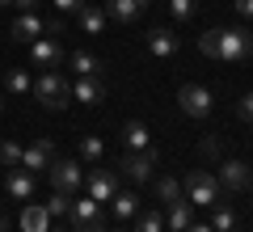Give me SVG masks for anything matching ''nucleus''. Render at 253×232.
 Listing matches in <instances>:
<instances>
[{"instance_id":"f257e3e1","label":"nucleus","mask_w":253,"mask_h":232,"mask_svg":"<svg viewBox=\"0 0 253 232\" xmlns=\"http://www.w3.org/2000/svg\"><path fill=\"white\" fill-rule=\"evenodd\" d=\"M199 51L211 55V59H219V63H241V59H249L253 38L245 34V30H203Z\"/></svg>"},{"instance_id":"f03ea898","label":"nucleus","mask_w":253,"mask_h":232,"mask_svg":"<svg viewBox=\"0 0 253 232\" xmlns=\"http://www.w3.org/2000/svg\"><path fill=\"white\" fill-rule=\"evenodd\" d=\"M181 194H186L194 207H219V203H224V186H219V178L207 173V169L190 173V178L181 182Z\"/></svg>"},{"instance_id":"7ed1b4c3","label":"nucleus","mask_w":253,"mask_h":232,"mask_svg":"<svg viewBox=\"0 0 253 232\" xmlns=\"http://www.w3.org/2000/svg\"><path fill=\"white\" fill-rule=\"evenodd\" d=\"M30 89H34V97L42 101L46 110H63L68 101H72V81H68V76H59V72H42Z\"/></svg>"},{"instance_id":"20e7f679","label":"nucleus","mask_w":253,"mask_h":232,"mask_svg":"<svg viewBox=\"0 0 253 232\" xmlns=\"http://www.w3.org/2000/svg\"><path fill=\"white\" fill-rule=\"evenodd\" d=\"M76 232H106V220H101V203L97 198H72V211H68Z\"/></svg>"},{"instance_id":"39448f33","label":"nucleus","mask_w":253,"mask_h":232,"mask_svg":"<svg viewBox=\"0 0 253 232\" xmlns=\"http://www.w3.org/2000/svg\"><path fill=\"white\" fill-rule=\"evenodd\" d=\"M177 106L186 110L190 118H207L211 106H215V97H211V89H203V85H181L177 89Z\"/></svg>"},{"instance_id":"423d86ee","label":"nucleus","mask_w":253,"mask_h":232,"mask_svg":"<svg viewBox=\"0 0 253 232\" xmlns=\"http://www.w3.org/2000/svg\"><path fill=\"white\" fill-rule=\"evenodd\" d=\"M51 186L55 190H63V194H76V190L84 186V173H81V165L76 161H51Z\"/></svg>"},{"instance_id":"0eeeda50","label":"nucleus","mask_w":253,"mask_h":232,"mask_svg":"<svg viewBox=\"0 0 253 232\" xmlns=\"http://www.w3.org/2000/svg\"><path fill=\"white\" fill-rule=\"evenodd\" d=\"M118 169H123V178H131V182H148V178H152V169H156V152L152 148L126 152L123 161H118Z\"/></svg>"},{"instance_id":"6e6552de","label":"nucleus","mask_w":253,"mask_h":232,"mask_svg":"<svg viewBox=\"0 0 253 232\" xmlns=\"http://www.w3.org/2000/svg\"><path fill=\"white\" fill-rule=\"evenodd\" d=\"M219 186H224V194H245V190L253 186V169L245 161H228L224 169H219Z\"/></svg>"},{"instance_id":"1a4fd4ad","label":"nucleus","mask_w":253,"mask_h":232,"mask_svg":"<svg viewBox=\"0 0 253 232\" xmlns=\"http://www.w3.org/2000/svg\"><path fill=\"white\" fill-rule=\"evenodd\" d=\"M51 161H55V143L51 139H34L30 148H21V169H30V173L51 169Z\"/></svg>"},{"instance_id":"9d476101","label":"nucleus","mask_w":253,"mask_h":232,"mask_svg":"<svg viewBox=\"0 0 253 232\" xmlns=\"http://www.w3.org/2000/svg\"><path fill=\"white\" fill-rule=\"evenodd\" d=\"M84 186H89V198H97V203H110V198L118 194V173H114V169H93Z\"/></svg>"},{"instance_id":"9b49d317","label":"nucleus","mask_w":253,"mask_h":232,"mask_svg":"<svg viewBox=\"0 0 253 232\" xmlns=\"http://www.w3.org/2000/svg\"><path fill=\"white\" fill-rule=\"evenodd\" d=\"M4 190H9V198H17V203H30L34 198V173L30 169H9L4 173Z\"/></svg>"},{"instance_id":"f8f14e48","label":"nucleus","mask_w":253,"mask_h":232,"mask_svg":"<svg viewBox=\"0 0 253 232\" xmlns=\"http://www.w3.org/2000/svg\"><path fill=\"white\" fill-rule=\"evenodd\" d=\"M30 55H34L38 68H59V63H63L59 38H34V43H30Z\"/></svg>"},{"instance_id":"ddd939ff","label":"nucleus","mask_w":253,"mask_h":232,"mask_svg":"<svg viewBox=\"0 0 253 232\" xmlns=\"http://www.w3.org/2000/svg\"><path fill=\"white\" fill-rule=\"evenodd\" d=\"M144 13H148V0H110L106 4V17L123 21V26H135Z\"/></svg>"},{"instance_id":"4468645a","label":"nucleus","mask_w":253,"mask_h":232,"mask_svg":"<svg viewBox=\"0 0 253 232\" xmlns=\"http://www.w3.org/2000/svg\"><path fill=\"white\" fill-rule=\"evenodd\" d=\"M72 97L84 101V106H97V101H106V81H101V76H76Z\"/></svg>"},{"instance_id":"2eb2a0df","label":"nucleus","mask_w":253,"mask_h":232,"mask_svg":"<svg viewBox=\"0 0 253 232\" xmlns=\"http://www.w3.org/2000/svg\"><path fill=\"white\" fill-rule=\"evenodd\" d=\"M148 51H152L156 59H173V55H177V34L165 30V26L148 30Z\"/></svg>"},{"instance_id":"dca6fc26","label":"nucleus","mask_w":253,"mask_h":232,"mask_svg":"<svg viewBox=\"0 0 253 232\" xmlns=\"http://www.w3.org/2000/svg\"><path fill=\"white\" fill-rule=\"evenodd\" d=\"M76 26H81V34H106L110 17H106V9H97V4H84V9L76 13Z\"/></svg>"},{"instance_id":"f3484780","label":"nucleus","mask_w":253,"mask_h":232,"mask_svg":"<svg viewBox=\"0 0 253 232\" xmlns=\"http://www.w3.org/2000/svg\"><path fill=\"white\" fill-rule=\"evenodd\" d=\"M21 232H51V211L42 203H30L21 211Z\"/></svg>"},{"instance_id":"a211bd4d","label":"nucleus","mask_w":253,"mask_h":232,"mask_svg":"<svg viewBox=\"0 0 253 232\" xmlns=\"http://www.w3.org/2000/svg\"><path fill=\"white\" fill-rule=\"evenodd\" d=\"M13 38H17V43H34L38 34H42V17H38V13H21L17 21H13V30H9Z\"/></svg>"},{"instance_id":"6ab92c4d","label":"nucleus","mask_w":253,"mask_h":232,"mask_svg":"<svg viewBox=\"0 0 253 232\" xmlns=\"http://www.w3.org/2000/svg\"><path fill=\"white\" fill-rule=\"evenodd\" d=\"M68 59H72L76 76H106V59H101V55H89V51H72Z\"/></svg>"},{"instance_id":"aec40b11","label":"nucleus","mask_w":253,"mask_h":232,"mask_svg":"<svg viewBox=\"0 0 253 232\" xmlns=\"http://www.w3.org/2000/svg\"><path fill=\"white\" fill-rule=\"evenodd\" d=\"M190 224H194V203H190V198L169 203V232H186Z\"/></svg>"},{"instance_id":"412c9836","label":"nucleus","mask_w":253,"mask_h":232,"mask_svg":"<svg viewBox=\"0 0 253 232\" xmlns=\"http://www.w3.org/2000/svg\"><path fill=\"white\" fill-rule=\"evenodd\" d=\"M123 143H126L131 152H144V148H148V127H144V123H126V127H123Z\"/></svg>"},{"instance_id":"4be33fe9","label":"nucleus","mask_w":253,"mask_h":232,"mask_svg":"<svg viewBox=\"0 0 253 232\" xmlns=\"http://www.w3.org/2000/svg\"><path fill=\"white\" fill-rule=\"evenodd\" d=\"M110 207H114V215H123V220H131V215L139 211V198L131 194V190H118V194L110 198Z\"/></svg>"},{"instance_id":"5701e85b","label":"nucleus","mask_w":253,"mask_h":232,"mask_svg":"<svg viewBox=\"0 0 253 232\" xmlns=\"http://www.w3.org/2000/svg\"><path fill=\"white\" fill-rule=\"evenodd\" d=\"M156 198H161L165 207L177 203V198H186V194H181V182L177 178H161V182H156Z\"/></svg>"},{"instance_id":"b1692460","label":"nucleus","mask_w":253,"mask_h":232,"mask_svg":"<svg viewBox=\"0 0 253 232\" xmlns=\"http://www.w3.org/2000/svg\"><path fill=\"white\" fill-rule=\"evenodd\" d=\"M211 228H215V232H232V228H236L232 207H224V203H219V207H211Z\"/></svg>"},{"instance_id":"393cba45","label":"nucleus","mask_w":253,"mask_h":232,"mask_svg":"<svg viewBox=\"0 0 253 232\" xmlns=\"http://www.w3.org/2000/svg\"><path fill=\"white\" fill-rule=\"evenodd\" d=\"M161 228H165L161 211H135V232H161Z\"/></svg>"},{"instance_id":"a878e982","label":"nucleus","mask_w":253,"mask_h":232,"mask_svg":"<svg viewBox=\"0 0 253 232\" xmlns=\"http://www.w3.org/2000/svg\"><path fill=\"white\" fill-rule=\"evenodd\" d=\"M4 93H17V97H21V93H30V76L21 68H13L9 76H4Z\"/></svg>"},{"instance_id":"bb28decb","label":"nucleus","mask_w":253,"mask_h":232,"mask_svg":"<svg viewBox=\"0 0 253 232\" xmlns=\"http://www.w3.org/2000/svg\"><path fill=\"white\" fill-rule=\"evenodd\" d=\"M46 211H51V220H55V215H68V211H72V194L55 190V194L46 198Z\"/></svg>"},{"instance_id":"cd10ccee","label":"nucleus","mask_w":253,"mask_h":232,"mask_svg":"<svg viewBox=\"0 0 253 232\" xmlns=\"http://www.w3.org/2000/svg\"><path fill=\"white\" fill-rule=\"evenodd\" d=\"M81 156H84L89 165L101 161V139H97V135H84V139H81Z\"/></svg>"},{"instance_id":"c85d7f7f","label":"nucleus","mask_w":253,"mask_h":232,"mask_svg":"<svg viewBox=\"0 0 253 232\" xmlns=\"http://www.w3.org/2000/svg\"><path fill=\"white\" fill-rule=\"evenodd\" d=\"M194 9H199V0H169V13L177 21H190V17H194Z\"/></svg>"},{"instance_id":"c756f323","label":"nucleus","mask_w":253,"mask_h":232,"mask_svg":"<svg viewBox=\"0 0 253 232\" xmlns=\"http://www.w3.org/2000/svg\"><path fill=\"white\" fill-rule=\"evenodd\" d=\"M0 161L9 165V169H17V165H21V143L4 139V143H0Z\"/></svg>"},{"instance_id":"7c9ffc66","label":"nucleus","mask_w":253,"mask_h":232,"mask_svg":"<svg viewBox=\"0 0 253 232\" xmlns=\"http://www.w3.org/2000/svg\"><path fill=\"white\" fill-rule=\"evenodd\" d=\"M236 114H241L245 123H253V93H245V97H241V106H236Z\"/></svg>"},{"instance_id":"2f4dec72","label":"nucleus","mask_w":253,"mask_h":232,"mask_svg":"<svg viewBox=\"0 0 253 232\" xmlns=\"http://www.w3.org/2000/svg\"><path fill=\"white\" fill-rule=\"evenodd\" d=\"M55 9H59V13H81L84 0H55Z\"/></svg>"},{"instance_id":"473e14b6","label":"nucleus","mask_w":253,"mask_h":232,"mask_svg":"<svg viewBox=\"0 0 253 232\" xmlns=\"http://www.w3.org/2000/svg\"><path fill=\"white\" fill-rule=\"evenodd\" d=\"M203 156H211V161H215V156H219V139H203Z\"/></svg>"},{"instance_id":"72a5a7b5","label":"nucleus","mask_w":253,"mask_h":232,"mask_svg":"<svg viewBox=\"0 0 253 232\" xmlns=\"http://www.w3.org/2000/svg\"><path fill=\"white\" fill-rule=\"evenodd\" d=\"M236 13L241 17H253V0H236Z\"/></svg>"},{"instance_id":"f704fd0d","label":"nucleus","mask_w":253,"mask_h":232,"mask_svg":"<svg viewBox=\"0 0 253 232\" xmlns=\"http://www.w3.org/2000/svg\"><path fill=\"white\" fill-rule=\"evenodd\" d=\"M42 30H46V34H59V30H63V21H59V17H51V21H42Z\"/></svg>"},{"instance_id":"c9c22d12","label":"nucleus","mask_w":253,"mask_h":232,"mask_svg":"<svg viewBox=\"0 0 253 232\" xmlns=\"http://www.w3.org/2000/svg\"><path fill=\"white\" fill-rule=\"evenodd\" d=\"M13 4H17L21 13H34V9H38V0H13Z\"/></svg>"},{"instance_id":"e433bc0d","label":"nucleus","mask_w":253,"mask_h":232,"mask_svg":"<svg viewBox=\"0 0 253 232\" xmlns=\"http://www.w3.org/2000/svg\"><path fill=\"white\" fill-rule=\"evenodd\" d=\"M186 232H215V228H211V224H190Z\"/></svg>"},{"instance_id":"4c0bfd02","label":"nucleus","mask_w":253,"mask_h":232,"mask_svg":"<svg viewBox=\"0 0 253 232\" xmlns=\"http://www.w3.org/2000/svg\"><path fill=\"white\" fill-rule=\"evenodd\" d=\"M51 232H76V228H51Z\"/></svg>"},{"instance_id":"58836bf2","label":"nucleus","mask_w":253,"mask_h":232,"mask_svg":"<svg viewBox=\"0 0 253 232\" xmlns=\"http://www.w3.org/2000/svg\"><path fill=\"white\" fill-rule=\"evenodd\" d=\"M0 106H4V93H0Z\"/></svg>"},{"instance_id":"ea45409f","label":"nucleus","mask_w":253,"mask_h":232,"mask_svg":"<svg viewBox=\"0 0 253 232\" xmlns=\"http://www.w3.org/2000/svg\"><path fill=\"white\" fill-rule=\"evenodd\" d=\"M0 4H13V0H0Z\"/></svg>"},{"instance_id":"a19ab883","label":"nucleus","mask_w":253,"mask_h":232,"mask_svg":"<svg viewBox=\"0 0 253 232\" xmlns=\"http://www.w3.org/2000/svg\"><path fill=\"white\" fill-rule=\"evenodd\" d=\"M110 232H123V228H110Z\"/></svg>"},{"instance_id":"79ce46f5","label":"nucleus","mask_w":253,"mask_h":232,"mask_svg":"<svg viewBox=\"0 0 253 232\" xmlns=\"http://www.w3.org/2000/svg\"><path fill=\"white\" fill-rule=\"evenodd\" d=\"M232 232H236V228H232Z\"/></svg>"}]
</instances>
